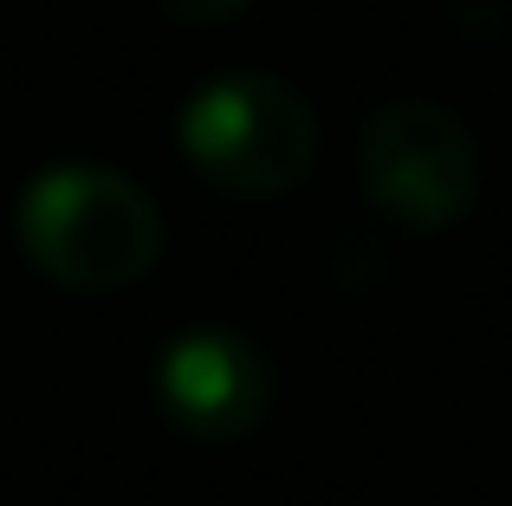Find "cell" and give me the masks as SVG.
Returning <instances> with one entry per match:
<instances>
[{"label": "cell", "mask_w": 512, "mask_h": 506, "mask_svg": "<svg viewBox=\"0 0 512 506\" xmlns=\"http://www.w3.org/2000/svg\"><path fill=\"white\" fill-rule=\"evenodd\" d=\"M20 253L72 292L137 286L163 260V215L156 202L104 163H52L26 182L13 215Z\"/></svg>", "instance_id": "1"}, {"label": "cell", "mask_w": 512, "mask_h": 506, "mask_svg": "<svg viewBox=\"0 0 512 506\" xmlns=\"http://www.w3.org/2000/svg\"><path fill=\"white\" fill-rule=\"evenodd\" d=\"M182 150L227 195H286L318 163V111L273 72H221L182 104Z\"/></svg>", "instance_id": "2"}, {"label": "cell", "mask_w": 512, "mask_h": 506, "mask_svg": "<svg viewBox=\"0 0 512 506\" xmlns=\"http://www.w3.org/2000/svg\"><path fill=\"white\" fill-rule=\"evenodd\" d=\"M357 176L376 215L415 234H441L480 195V143L448 104L389 98L357 137Z\"/></svg>", "instance_id": "3"}, {"label": "cell", "mask_w": 512, "mask_h": 506, "mask_svg": "<svg viewBox=\"0 0 512 506\" xmlns=\"http://www.w3.org/2000/svg\"><path fill=\"white\" fill-rule=\"evenodd\" d=\"M156 409L195 442H240L273 409V364L227 325H188L156 351Z\"/></svg>", "instance_id": "4"}, {"label": "cell", "mask_w": 512, "mask_h": 506, "mask_svg": "<svg viewBox=\"0 0 512 506\" xmlns=\"http://www.w3.org/2000/svg\"><path fill=\"white\" fill-rule=\"evenodd\" d=\"M156 7H163L169 20H182V26H221V20H234L247 0H156Z\"/></svg>", "instance_id": "5"}]
</instances>
